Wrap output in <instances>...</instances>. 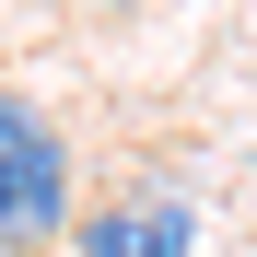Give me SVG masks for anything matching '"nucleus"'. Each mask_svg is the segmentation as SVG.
<instances>
[{"mask_svg": "<svg viewBox=\"0 0 257 257\" xmlns=\"http://www.w3.org/2000/svg\"><path fill=\"white\" fill-rule=\"evenodd\" d=\"M24 128H35V105L12 94V82H0V141H24Z\"/></svg>", "mask_w": 257, "mask_h": 257, "instance_id": "3", "label": "nucleus"}, {"mask_svg": "<svg viewBox=\"0 0 257 257\" xmlns=\"http://www.w3.org/2000/svg\"><path fill=\"white\" fill-rule=\"evenodd\" d=\"M59 234H70V152H59V128L35 117L24 141H0V245L35 257Z\"/></svg>", "mask_w": 257, "mask_h": 257, "instance_id": "1", "label": "nucleus"}, {"mask_svg": "<svg viewBox=\"0 0 257 257\" xmlns=\"http://www.w3.org/2000/svg\"><path fill=\"white\" fill-rule=\"evenodd\" d=\"M117 12H128V0H117Z\"/></svg>", "mask_w": 257, "mask_h": 257, "instance_id": "4", "label": "nucleus"}, {"mask_svg": "<svg viewBox=\"0 0 257 257\" xmlns=\"http://www.w3.org/2000/svg\"><path fill=\"white\" fill-rule=\"evenodd\" d=\"M82 257H199V210H187V199H164V187L105 199L94 222H82Z\"/></svg>", "mask_w": 257, "mask_h": 257, "instance_id": "2", "label": "nucleus"}]
</instances>
